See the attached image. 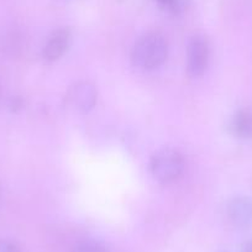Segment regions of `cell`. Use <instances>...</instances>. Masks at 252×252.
<instances>
[{"mask_svg":"<svg viewBox=\"0 0 252 252\" xmlns=\"http://www.w3.org/2000/svg\"><path fill=\"white\" fill-rule=\"evenodd\" d=\"M168 56V43L162 33L151 31L142 35L132 48V63L142 71H152L164 63Z\"/></svg>","mask_w":252,"mask_h":252,"instance_id":"6da1fadb","label":"cell"},{"mask_svg":"<svg viewBox=\"0 0 252 252\" xmlns=\"http://www.w3.org/2000/svg\"><path fill=\"white\" fill-rule=\"evenodd\" d=\"M151 173L159 183H172L182 176L184 171V158L176 149H162L152 156L150 163Z\"/></svg>","mask_w":252,"mask_h":252,"instance_id":"7a4b0ae2","label":"cell"},{"mask_svg":"<svg viewBox=\"0 0 252 252\" xmlns=\"http://www.w3.org/2000/svg\"><path fill=\"white\" fill-rule=\"evenodd\" d=\"M210 46L203 35L193 36L187 47V72L193 78L203 76L209 64Z\"/></svg>","mask_w":252,"mask_h":252,"instance_id":"3957f363","label":"cell"},{"mask_svg":"<svg viewBox=\"0 0 252 252\" xmlns=\"http://www.w3.org/2000/svg\"><path fill=\"white\" fill-rule=\"evenodd\" d=\"M67 103L78 113H88L95 106L98 92L91 82L81 81L71 86L67 92Z\"/></svg>","mask_w":252,"mask_h":252,"instance_id":"277c9868","label":"cell"},{"mask_svg":"<svg viewBox=\"0 0 252 252\" xmlns=\"http://www.w3.org/2000/svg\"><path fill=\"white\" fill-rule=\"evenodd\" d=\"M72 35L68 29H60L53 31L46 41L42 50V57L46 62H55L60 60L71 46Z\"/></svg>","mask_w":252,"mask_h":252,"instance_id":"5b68a950","label":"cell"},{"mask_svg":"<svg viewBox=\"0 0 252 252\" xmlns=\"http://www.w3.org/2000/svg\"><path fill=\"white\" fill-rule=\"evenodd\" d=\"M226 214L234 226L240 229L252 226V199L246 197L234 198L227 204Z\"/></svg>","mask_w":252,"mask_h":252,"instance_id":"8992f818","label":"cell"},{"mask_svg":"<svg viewBox=\"0 0 252 252\" xmlns=\"http://www.w3.org/2000/svg\"><path fill=\"white\" fill-rule=\"evenodd\" d=\"M229 130L235 137L252 139V109H240L231 116Z\"/></svg>","mask_w":252,"mask_h":252,"instance_id":"52a82bcc","label":"cell"},{"mask_svg":"<svg viewBox=\"0 0 252 252\" xmlns=\"http://www.w3.org/2000/svg\"><path fill=\"white\" fill-rule=\"evenodd\" d=\"M72 252H109L104 244L96 240H82L78 244L74 245Z\"/></svg>","mask_w":252,"mask_h":252,"instance_id":"ba28073f","label":"cell"},{"mask_svg":"<svg viewBox=\"0 0 252 252\" xmlns=\"http://www.w3.org/2000/svg\"><path fill=\"white\" fill-rule=\"evenodd\" d=\"M0 252H21V250L15 242L0 239Z\"/></svg>","mask_w":252,"mask_h":252,"instance_id":"9c48e42d","label":"cell"},{"mask_svg":"<svg viewBox=\"0 0 252 252\" xmlns=\"http://www.w3.org/2000/svg\"><path fill=\"white\" fill-rule=\"evenodd\" d=\"M157 1H159L163 5L171 6L172 9H176V6L179 4V0H157Z\"/></svg>","mask_w":252,"mask_h":252,"instance_id":"30bf717a","label":"cell"},{"mask_svg":"<svg viewBox=\"0 0 252 252\" xmlns=\"http://www.w3.org/2000/svg\"><path fill=\"white\" fill-rule=\"evenodd\" d=\"M242 252H252V239L247 240L242 246Z\"/></svg>","mask_w":252,"mask_h":252,"instance_id":"8fae6325","label":"cell"}]
</instances>
